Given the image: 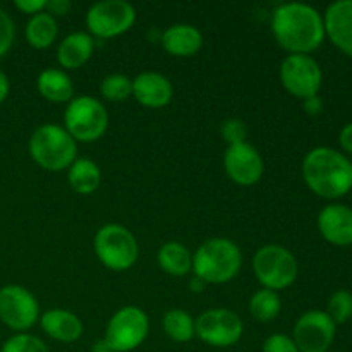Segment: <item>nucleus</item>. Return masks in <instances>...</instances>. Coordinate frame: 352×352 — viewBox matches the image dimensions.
Wrapping results in <instances>:
<instances>
[{
  "instance_id": "1",
  "label": "nucleus",
  "mask_w": 352,
  "mask_h": 352,
  "mask_svg": "<svg viewBox=\"0 0 352 352\" xmlns=\"http://www.w3.org/2000/svg\"><path fill=\"white\" fill-rule=\"evenodd\" d=\"M272 33L291 55H308L325 40V24L322 14L308 3H282L272 16Z\"/></svg>"
},
{
  "instance_id": "2",
  "label": "nucleus",
  "mask_w": 352,
  "mask_h": 352,
  "mask_svg": "<svg viewBox=\"0 0 352 352\" xmlns=\"http://www.w3.org/2000/svg\"><path fill=\"white\" fill-rule=\"evenodd\" d=\"M302 177L315 195L342 198L352 189V162L333 148H313L302 162Z\"/></svg>"
},
{
  "instance_id": "3",
  "label": "nucleus",
  "mask_w": 352,
  "mask_h": 352,
  "mask_svg": "<svg viewBox=\"0 0 352 352\" xmlns=\"http://www.w3.org/2000/svg\"><path fill=\"white\" fill-rule=\"evenodd\" d=\"M243 254L236 243L223 237L205 241L192 254L195 277L208 284H226L241 270Z\"/></svg>"
},
{
  "instance_id": "4",
  "label": "nucleus",
  "mask_w": 352,
  "mask_h": 352,
  "mask_svg": "<svg viewBox=\"0 0 352 352\" xmlns=\"http://www.w3.org/2000/svg\"><path fill=\"white\" fill-rule=\"evenodd\" d=\"M30 155L38 167L48 172H60L71 167L78 158V143L62 126L43 124L31 134Z\"/></svg>"
},
{
  "instance_id": "5",
  "label": "nucleus",
  "mask_w": 352,
  "mask_h": 352,
  "mask_svg": "<svg viewBox=\"0 0 352 352\" xmlns=\"http://www.w3.org/2000/svg\"><path fill=\"white\" fill-rule=\"evenodd\" d=\"M93 248L103 267L126 272L138 261L140 248L134 234L119 223H107L95 234Z\"/></svg>"
},
{
  "instance_id": "6",
  "label": "nucleus",
  "mask_w": 352,
  "mask_h": 352,
  "mask_svg": "<svg viewBox=\"0 0 352 352\" xmlns=\"http://www.w3.org/2000/svg\"><path fill=\"white\" fill-rule=\"evenodd\" d=\"M253 272L265 289L277 292L294 284L299 274V265L287 248L267 244L253 256Z\"/></svg>"
},
{
  "instance_id": "7",
  "label": "nucleus",
  "mask_w": 352,
  "mask_h": 352,
  "mask_svg": "<svg viewBox=\"0 0 352 352\" xmlns=\"http://www.w3.org/2000/svg\"><path fill=\"white\" fill-rule=\"evenodd\" d=\"M64 129L76 143L98 141L109 127V113L93 96H78L69 102L64 113Z\"/></svg>"
},
{
  "instance_id": "8",
  "label": "nucleus",
  "mask_w": 352,
  "mask_h": 352,
  "mask_svg": "<svg viewBox=\"0 0 352 352\" xmlns=\"http://www.w3.org/2000/svg\"><path fill=\"white\" fill-rule=\"evenodd\" d=\"M136 23V9L126 0H103L93 3L86 14L89 34L96 38H116L124 34Z\"/></svg>"
},
{
  "instance_id": "9",
  "label": "nucleus",
  "mask_w": 352,
  "mask_h": 352,
  "mask_svg": "<svg viewBox=\"0 0 352 352\" xmlns=\"http://www.w3.org/2000/svg\"><path fill=\"white\" fill-rule=\"evenodd\" d=\"M148 332L150 322L146 313L136 306H126L110 318L103 339L109 342L113 352H131L146 340Z\"/></svg>"
},
{
  "instance_id": "10",
  "label": "nucleus",
  "mask_w": 352,
  "mask_h": 352,
  "mask_svg": "<svg viewBox=\"0 0 352 352\" xmlns=\"http://www.w3.org/2000/svg\"><path fill=\"white\" fill-rule=\"evenodd\" d=\"M40 318L38 299L26 287L17 284L0 289V322L10 330L23 333Z\"/></svg>"
},
{
  "instance_id": "11",
  "label": "nucleus",
  "mask_w": 352,
  "mask_h": 352,
  "mask_svg": "<svg viewBox=\"0 0 352 352\" xmlns=\"http://www.w3.org/2000/svg\"><path fill=\"white\" fill-rule=\"evenodd\" d=\"M323 72L318 62L309 55L292 54L280 65V82L296 98H311L322 88Z\"/></svg>"
},
{
  "instance_id": "12",
  "label": "nucleus",
  "mask_w": 352,
  "mask_h": 352,
  "mask_svg": "<svg viewBox=\"0 0 352 352\" xmlns=\"http://www.w3.org/2000/svg\"><path fill=\"white\" fill-rule=\"evenodd\" d=\"M196 336L212 347H230L241 340L244 323L237 313L226 308L208 309L195 322Z\"/></svg>"
},
{
  "instance_id": "13",
  "label": "nucleus",
  "mask_w": 352,
  "mask_h": 352,
  "mask_svg": "<svg viewBox=\"0 0 352 352\" xmlns=\"http://www.w3.org/2000/svg\"><path fill=\"white\" fill-rule=\"evenodd\" d=\"M333 339L336 323L327 311L311 309L296 322L292 340L299 352H329Z\"/></svg>"
},
{
  "instance_id": "14",
  "label": "nucleus",
  "mask_w": 352,
  "mask_h": 352,
  "mask_svg": "<svg viewBox=\"0 0 352 352\" xmlns=\"http://www.w3.org/2000/svg\"><path fill=\"white\" fill-rule=\"evenodd\" d=\"M223 168L232 182L239 186H254L263 175L265 165L260 151L248 141L227 146Z\"/></svg>"
},
{
  "instance_id": "15",
  "label": "nucleus",
  "mask_w": 352,
  "mask_h": 352,
  "mask_svg": "<svg viewBox=\"0 0 352 352\" xmlns=\"http://www.w3.org/2000/svg\"><path fill=\"white\" fill-rule=\"evenodd\" d=\"M318 230L333 246L352 244V208L340 203L327 205L318 215Z\"/></svg>"
},
{
  "instance_id": "16",
  "label": "nucleus",
  "mask_w": 352,
  "mask_h": 352,
  "mask_svg": "<svg viewBox=\"0 0 352 352\" xmlns=\"http://www.w3.org/2000/svg\"><path fill=\"white\" fill-rule=\"evenodd\" d=\"M325 36L344 54L352 57V0H337L323 16Z\"/></svg>"
},
{
  "instance_id": "17",
  "label": "nucleus",
  "mask_w": 352,
  "mask_h": 352,
  "mask_svg": "<svg viewBox=\"0 0 352 352\" xmlns=\"http://www.w3.org/2000/svg\"><path fill=\"white\" fill-rule=\"evenodd\" d=\"M133 95L143 107L162 109L170 103L174 88L160 72H141L133 81Z\"/></svg>"
},
{
  "instance_id": "18",
  "label": "nucleus",
  "mask_w": 352,
  "mask_h": 352,
  "mask_svg": "<svg viewBox=\"0 0 352 352\" xmlns=\"http://www.w3.org/2000/svg\"><path fill=\"white\" fill-rule=\"evenodd\" d=\"M40 325L48 337L58 342H76L82 336V322L67 309H48L40 316Z\"/></svg>"
},
{
  "instance_id": "19",
  "label": "nucleus",
  "mask_w": 352,
  "mask_h": 352,
  "mask_svg": "<svg viewBox=\"0 0 352 352\" xmlns=\"http://www.w3.org/2000/svg\"><path fill=\"white\" fill-rule=\"evenodd\" d=\"M162 47L174 57H191L203 47V34L191 24H174L162 34Z\"/></svg>"
},
{
  "instance_id": "20",
  "label": "nucleus",
  "mask_w": 352,
  "mask_h": 352,
  "mask_svg": "<svg viewBox=\"0 0 352 352\" xmlns=\"http://www.w3.org/2000/svg\"><path fill=\"white\" fill-rule=\"evenodd\" d=\"M93 36L85 31L67 34L57 48V60L64 69L74 71L82 67L93 55Z\"/></svg>"
},
{
  "instance_id": "21",
  "label": "nucleus",
  "mask_w": 352,
  "mask_h": 352,
  "mask_svg": "<svg viewBox=\"0 0 352 352\" xmlns=\"http://www.w3.org/2000/svg\"><path fill=\"white\" fill-rule=\"evenodd\" d=\"M36 88L45 100L52 103L71 102L74 85L69 74L60 69H45L36 79Z\"/></svg>"
},
{
  "instance_id": "22",
  "label": "nucleus",
  "mask_w": 352,
  "mask_h": 352,
  "mask_svg": "<svg viewBox=\"0 0 352 352\" xmlns=\"http://www.w3.org/2000/svg\"><path fill=\"white\" fill-rule=\"evenodd\" d=\"M67 179L74 192L88 196L100 188L102 172L98 165L89 158H76L74 164L67 168Z\"/></svg>"
},
{
  "instance_id": "23",
  "label": "nucleus",
  "mask_w": 352,
  "mask_h": 352,
  "mask_svg": "<svg viewBox=\"0 0 352 352\" xmlns=\"http://www.w3.org/2000/svg\"><path fill=\"white\" fill-rule=\"evenodd\" d=\"M158 265L162 270L174 277H184L192 270V254L181 243H165L158 251Z\"/></svg>"
},
{
  "instance_id": "24",
  "label": "nucleus",
  "mask_w": 352,
  "mask_h": 352,
  "mask_svg": "<svg viewBox=\"0 0 352 352\" xmlns=\"http://www.w3.org/2000/svg\"><path fill=\"white\" fill-rule=\"evenodd\" d=\"M58 26L55 17H52L48 12H40L36 16H31V19L26 24V40L28 43L38 50L52 47L54 41L57 40Z\"/></svg>"
},
{
  "instance_id": "25",
  "label": "nucleus",
  "mask_w": 352,
  "mask_h": 352,
  "mask_svg": "<svg viewBox=\"0 0 352 352\" xmlns=\"http://www.w3.org/2000/svg\"><path fill=\"white\" fill-rule=\"evenodd\" d=\"M162 325L168 339L174 342H189L196 336L195 320L184 309H170L165 313Z\"/></svg>"
},
{
  "instance_id": "26",
  "label": "nucleus",
  "mask_w": 352,
  "mask_h": 352,
  "mask_svg": "<svg viewBox=\"0 0 352 352\" xmlns=\"http://www.w3.org/2000/svg\"><path fill=\"white\" fill-rule=\"evenodd\" d=\"M280 298L277 292L270 291V289H261V291L254 292L250 301V311L258 322L267 323L275 320L280 313Z\"/></svg>"
},
{
  "instance_id": "27",
  "label": "nucleus",
  "mask_w": 352,
  "mask_h": 352,
  "mask_svg": "<svg viewBox=\"0 0 352 352\" xmlns=\"http://www.w3.org/2000/svg\"><path fill=\"white\" fill-rule=\"evenodd\" d=\"M100 93L110 102H124L133 96V79L124 74H110L100 85Z\"/></svg>"
},
{
  "instance_id": "28",
  "label": "nucleus",
  "mask_w": 352,
  "mask_h": 352,
  "mask_svg": "<svg viewBox=\"0 0 352 352\" xmlns=\"http://www.w3.org/2000/svg\"><path fill=\"white\" fill-rule=\"evenodd\" d=\"M329 316L333 323H346L352 318V294L346 289H339L329 299Z\"/></svg>"
},
{
  "instance_id": "29",
  "label": "nucleus",
  "mask_w": 352,
  "mask_h": 352,
  "mask_svg": "<svg viewBox=\"0 0 352 352\" xmlns=\"http://www.w3.org/2000/svg\"><path fill=\"white\" fill-rule=\"evenodd\" d=\"M0 352H48V347L36 336L23 332L7 339Z\"/></svg>"
},
{
  "instance_id": "30",
  "label": "nucleus",
  "mask_w": 352,
  "mask_h": 352,
  "mask_svg": "<svg viewBox=\"0 0 352 352\" xmlns=\"http://www.w3.org/2000/svg\"><path fill=\"white\" fill-rule=\"evenodd\" d=\"M16 38V26L14 21L10 19L9 14L3 9H0V58L10 50Z\"/></svg>"
},
{
  "instance_id": "31",
  "label": "nucleus",
  "mask_w": 352,
  "mask_h": 352,
  "mask_svg": "<svg viewBox=\"0 0 352 352\" xmlns=\"http://www.w3.org/2000/svg\"><path fill=\"white\" fill-rule=\"evenodd\" d=\"M222 136L223 140L230 144H239L246 141L248 129L246 124L239 119H229L222 124Z\"/></svg>"
},
{
  "instance_id": "32",
  "label": "nucleus",
  "mask_w": 352,
  "mask_h": 352,
  "mask_svg": "<svg viewBox=\"0 0 352 352\" xmlns=\"http://www.w3.org/2000/svg\"><path fill=\"white\" fill-rule=\"evenodd\" d=\"M263 352H299L296 347L292 337L284 336V333H274L267 337L263 342Z\"/></svg>"
},
{
  "instance_id": "33",
  "label": "nucleus",
  "mask_w": 352,
  "mask_h": 352,
  "mask_svg": "<svg viewBox=\"0 0 352 352\" xmlns=\"http://www.w3.org/2000/svg\"><path fill=\"white\" fill-rule=\"evenodd\" d=\"M16 9L23 14H30V16H36V14L45 12L47 7V0H16L14 2Z\"/></svg>"
},
{
  "instance_id": "34",
  "label": "nucleus",
  "mask_w": 352,
  "mask_h": 352,
  "mask_svg": "<svg viewBox=\"0 0 352 352\" xmlns=\"http://www.w3.org/2000/svg\"><path fill=\"white\" fill-rule=\"evenodd\" d=\"M72 9V3L69 0H47V7H45V12L50 14L52 17H62L67 16Z\"/></svg>"
},
{
  "instance_id": "35",
  "label": "nucleus",
  "mask_w": 352,
  "mask_h": 352,
  "mask_svg": "<svg viewBox=\"0 0 352 352\" xmlns=\"http://www.w3.org/2000/svg\"><path fill=\"white\" fill-rule=\"evenodd\" d=\"M339 141H340V146H342L347 153L352 155V122L347 124V126L340 131Z\"/></svg>"
},
{
  "instance_id": "36",
  "label": "nucleus",
  "mask_w": 352,
  "mask_h": 352,
  "mask_svg": "<svg viewBox=\"0 0 352 352\" xmlns=\"http://www.w3.org/2000/svg\"><path fill=\"white\" fill-rule=\"evenodd\" d=\"M322 107H323V102L318 98V95L305 100V110L306 113H309V116H316V113L322 112Z\"/></svg>"
},
{
  "instance_id": "37",
  "label": "nucleus",
  "mask_w": 352,
  "mask_h": 352,
  "mask_svg": "<svg viewBox=\"0 0 352 352\" xmlns=\"http://www.w3.org/2000/svg\"><path fill=\"white\" fill-rule=\"evenodd\" d=\"M9 91H10L9 78H7L6 72L0 69V103L6 102V98L9 96Z\"/></svg>"
},
{
  "instance_id": "38",
  "label": "nucleus",
  "mask_w": 352,
  "mask_h": 352,
  "mask_svg": "<svg viewBox=\"0 0 352 352\" xmlns=\"http://www.w3.org/2000/svg\"><path fill=\"white\" fill-rule=\"evenodd\" d=\"M91 352H113V349L109 346V342L105 339H100L93 344Z\"/></svg>"
},
{
  "instance_id": "39",
  "label": "nucleus",
  "mask_w": 352,
  "mask_h": 352,
  "mask_svg": "<svg viewBox=\"0 0 352 352\" xmlns=\"http://www.w3.org/2000/svg\"><path fill=\"white\" fill-rule=\"evenodd\" d=\"M189 287H191V291H195V292H203L206 289V284L201 280V278L192 277L191 282H189Z\"/></svg>"
}]
</instances>
